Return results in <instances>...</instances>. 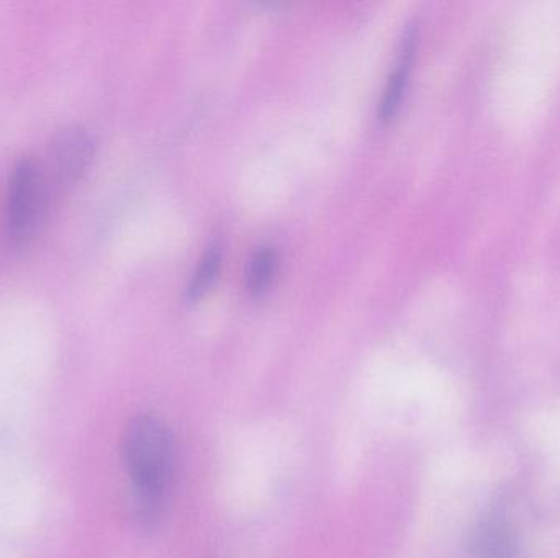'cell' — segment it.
Here are the masks:
<instances>
[{
    "mask_svg": "<svg viewBox=\"0 0 560 558\" xmlns=\"http://www.w3.org/2000/svg\"><path fill=\"white\" fill-rule=\"evenodd\" d=\"M472 549L476 558H520L512 530L499 518L482 523L474 536Z\"/></svg>",
    "mask_w": 560,
    "mask_h": 558,
    "instance_id": "obj_5",
    "label": "cell"
},
{
    "mask_svg": "<svg viewBox=\"0 0 560 558\" xmlns=\"http://www.w3.org/2000/svg\"><path fill=\"white\" fill-rule=\"evenodd\" d=\"M415 41H417V33L410 26L405 32L404 39H401L400 62L392 72L390 78H388L384 92H382L381 102H378V118L382 121L390 120L397 114L401 100H404L405 91H407L408 85L411 56H413L415 51Z\"/></svg>",
    "mask_w": 560,
    "mask_h": 558,
    "instance_id": "obj_4",
    "label": "cell"
},
{
    "mask_svg": "<svg viewBox=\"0 0 560 558\" xmlns=\"http://www.w3.org/2000/svg\"><path fill=\"white\" fill-rule=\"evenodd\" d=\"M43 176L39 167L28 157L16 163L10 177L7 199V229L10 241L22 246L35 228L36 216L42 206Z\"/></svg>",
    "mask_w": 560,
    "mask_h": 558,
    "instance_id": "obj_2",
    "label": "cell"
},
{
    "mask_svg": "<svg viewBox=\"0 0 560 558\" xmlns=\"http://www.w3.org/2000/svg\"><path fill=\"white\" fill-rule=\"evenodd\" d=\"M121 452L131 482V507L141 524H153L161 513L174 467L173 435L153 413H141L128 423Z\"/></svg>",
    "mask_w": 560,
    "mask_h": 558,
    "instance_id": "obj_1",
    "label": "cell"
},
{
    "mask_svg": "<svg viewBox=\"0 0 560 558\" xmlns=\"http://www.w3.org/2000/svg\"><path fill=\"white\" fill-rule=\"evenodd\" d=\"M278 269V252L271 246H262L253 254L246 271V287L253 295L262 294L271 285Z\"/></svg>",
    "mask_w": 560,
    "mask_h": 558,
    "instance_id": "obj_6",
    "label": "cell"
},
{
    "mask_svg": "<svg viewBox=\"0 0 560 558\" xmlns=\"http://www.w3.org/2000/svg\"><path fill=\"white\" fill-rule=\"evenodd\" d=\"M220 265H222V249L217 245L210 246L203 258L200 259L199 264H197L192 278L187 285V297L190 300H196L209 290L210 285L219 275Z\"/></svg>",
    "mask_w": 560,
    "mask_h": 558,
    "instance_id": "obj_7",
    "label": "cell"
},
{
    "mask_svg": "<svg viewBox=\"0 0 560 558\" xmlns=\"http://www.w3.org/2000/svg\"><path fill=\"white\" fill-rule=\"evenodd\" d=\"M94 157V141L81 127L59 131L49 147L52 179L59 186H68L81 179Z\"/></svg>",
    "mask_w": 560,
    "mask_h": 558,
    "instance_id": "obj_3",
    "label": "cell"
}]
</instances>
